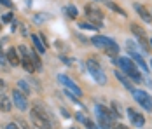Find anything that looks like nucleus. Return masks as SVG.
I'll return each instance as SVG.
<instances>
[{"label":"nucleus","mask_w":152,"mask_h":129,"mask_svg":"<svg viewBox=\"0 0 152 129\" xmlns=\"http://www.w3.org/2000/svg\"><path fill=\"white\" fill-rule=\"evenodd\" d=\"M30 117H31V122L39 129H53V119L42 106L33 105L30 110Z\"/></svg>","instance_id":"f257e3e1"},{"label":"nucleus","mask_w":152,"mask_h":129,"mask_svg":"<svg viewBox=\"0 0 152 129\" xmlns=\"http://www.w3.org/2000/svg\"><path fill=\"white\" fill-rule=\"evenodd\" d=\"M117 65L121 66V70H124V73L133 80V82H142L143 80V77H142V73L138 72V68H137V65H135V61L131 59V58H128V56H119L117 58Z\"/></svg>","instance_id":"f03ea898"},{"label":"nucleus","mask_w":152,"mask_h":129,"mask_svg":"<svg viewBox=\"0 0 152 129\" xmlns=\"http://www.w3.org/2000/svg\"><path fill=\"white\" fill-rule=\"evenodd\" d=\"M86 68H88V73H89L93 79L96 80V84H98V86H105V84H107V75H105V72L102 70V65H100L98 61H94L93 58H91V59H88Z\"/></svg>","instance_id":"7ed1b4c3"},{"label":"nucleus","mask_w":152,"mask_h":129,"mask_svg":"<svg viewBox=\"0 0 152 129\" xmlns=\"http://www.w3.org/2000/svg\"><path fill=\"white\" fill-rule=\"evenodd\" d=\"M94 114L98 117V124H114V119H117L112 112V108H107L103 105H96Z\"/></svg>","instance_id":"20e7f679"},{"label":"nucleus","mask_w":152,"mask_h":129,"mask_svg":"<svg viewBox=\"0 0 152 129\" xmlns=\"http://www.w3.org/2000/svg\"><path fill=\"white\" fill-rule=\"evenodd\" d=\"M133 98L137 101L140 106H143L147 112H152V98L149 93H145V91H142V89H135L133 91Z\"/></svg>","instance_id":"39448f33"},{"label":"nucleus","mask_w":152,"mask_h":129,"mask_svg":"<svg viewBox=\"0 0 152 129\" xmlns=\"http://www.w3.org/2000/svg\"><path fill=\"white\" fill-rule=\"evenodd\" d=\"M18 52L21 54V65H23V68L26 70L28 73H35V66H33V63H31V58H30V49L26 47V45H19L18 47Z\"/></svg>","instance_id":"423d86ee"},{"label":"nucleus","mask_w":152,"mask_h":129,"mask_svg":"<svg viewBox=\"0 0 152 129\" xmlns=\"http://www.w3.org/2000/svg\"><path fill=\"white\" fill-rule=\"evenodd\" d=\"M58 82H60V84H63V87H65L66 91L74 93L77 98H80V96H82V91H80V87L77 86L75 82H74V80L68 77V75H63V73H61V75H58Z\"/></svg>","instance_id":"0eeeda50"},{"label":"nucleus","mask_w":152,"mask_h":129,"mask_svg":"<svg viewBox=\"0 0 152 129\" xmlns=\"http://www.w3.org/2000/svg\"><path fill=\"white\" fill-rule=\"evenodd\" d=\"M131 31H133V35L137 37L138 44L142 45V49L145 51V52H149V39H147V35H145V31H143V28L142 26H138V25H135V23H131Z\"/></svg>","instance_id":"6e6552de"},{"label":"nucleus","mask_w":152,"mask_h":129,"mask_svg":"<svg viewBox=\"0 0 152 129\" xmlns=\"http://www.w3.org/2000/svg\"><path fill=\"white\" fill-rule=\"evenodd\" d=\"M86 17L89 19V23L96 25L98 28H102V19H103V12L100 9H96L94 5H88L86 7Z\"/></svg>","instance_id":"1a4fd4ad"},{"label":"nucleus","mask_w":152,"mask_h":129,"mask_svg":"<svg viewBox=\"0 0 152 129\" xmlns=\"http://www.w3.org/2000/svg\"><path fill=\"white\" fill-rule=\"evenodd\" d=\"M12 103H14L16 106L21 110V112H25V110L28 108V100H26V94H23L19 89L12 91Z\"/></svg>","instance_id":"9d476101"},{"label":"nucleus","mask_w":152,"mask_h":129,"mask_svg":"<svg viewBox=\"0 0 152 129\" xmlns=\"http://www.w3.org/2000/svg\"><path fill=\"white\" fill-rule=\"evenodd\" d=\"M93 45H96L98 49H102V51H105L107 47H110L112 44H114V40L112 39H108V37H103V35H94L91 39Z\"/></svg>","instance_id":"9b49d317"},{"label":"nucleus","mask_w":152,"mask_h":129,"mask_svg":"<svg viewBox=\"0 0 152 129\" xmlns=\"http://www.w3.org/2000/svg\"><path fill=\"white\" fill-rule=\"evenodd\" d=\"M128 115H129L133 126H137V128H143V126H145V119H143V115L138 114L135 108H128Z\"/></svg>","instance_id":"f8f14e48"},{"label":"nucleus","mask_w":152,"mask_h":129,"mask_svg":"<svg viewBox=\"0 0 152 129\" xmlns=\"http://www.w3.org/2000/svg\"><path fill=\"white\" fill-rule=\"evenodd\" d=\"M133 7H135V11L138 12V16H140L145 23H152V14L147 11V9H145V7H143V5H142V4L135 2V4H133Z\"/></svg>","instance_id":"ddd939ff"},{"label":"nucleus","mask_w":152,"mask_h":129,"mask_svg":"<svg viewBox=\"0 0 152 129\" xmlns=\"http://www.w3.org/2000/svg\"><path fill=\"white\" fill-rule=\"evenodd\" d=\"M5 56H7L9 65H12V66H18L21 63V56H18V49H14V47H9L7 52H5Z\"/></svg>","instance_id":"4468645a"},{"label":"nucleus","mask_w":152,"mask_h":129,"mask_svg":"<svg viewBox=\"0 0 152 129\" xmlns=\"http://www.w3.org/2000/svg\"><path fill=\"white\" fill-rule=\"evenodd\" d=\"M115 77L119 79V82H121V84L126 87V89H129L131 93L135 91V87H133V84H131V79H129L126 73H122V70H115Z\"/></svg>","instance_id":"2eb2a0df"},{"label":"nucleus","mask_w":152,"mask_h":129,"mask_svg":"<svg viewBox=\"0 0 152 129\" xmlns=\"http://www.w3.org/2000/svg\"><path fill=\"white\" fill-rule=\"evenodd\" d=\"M129 56H131V59L135 61V65L140 66V70H142V72H149V68H147V65H145L143 58L140 56L138 52H135V51H131V49H129Z\"/></svg>","instance_id":"dca6fc26"},{"label":"nucleus","mask_w":152,"mask_h":129,"mask_svg":"<svg viewBox=\"0 0 152 129\" xmlns=\"http://www.w3.org/2000/svg\"><path fill=\"white\" fill-rule=\"evenodd\" d=\"M11 108H12V101H11V98L5 96V94H0V112L9 114Z\"/></svg>","instance_id":"f3484780"},{"label":"nucleus","mask_w":152,"mask_h":129,"mask_svg":"<svg viewBox=\"0 0 152 129\" xmlns=\"http://www.w3.org/2000/svg\"><path fill=\"white\" fill-rule=\"evenodd\" d=\"M31 42H33V45H35V49H37V52H40V54H44L47 51L46 44L42 42V37L40 35H31Z\"/></svg>","instance_id":"a211bd4d"},{"label":"nucleus","mask_w":152,"mask_h":129,"mask_svg":"<svg viewBox=\"0 0 152 129\" xmlns=\"http://www.w3.org/2000/svg\"><path fill=\"white\" fill-rule=\"evenodd\" d=\"M30 58H31V63H33L35 70H37V72H40V70H42V61H40V56H39V52H35V51H30Z\"/></svg>","instance_id":"6ab92c4d"},{"label":"nucleus","mask_w":152,"mask_h":129,"mask_svg":"<svg viewBox=\"0 0 152 129\" xmlns=\"http://www.w3.org/2000/svg\"><path fill=\"white\" fill-rule=\"evenodd\" d=\"M18 89H19L23 94H26V96L30 94V84H28L26 80H19V82H18Z\"/></svg>","instance_id":"aec40b11"},{"label":"nucleus","mask_w":152,"mask_h":129,"mask_svg":"<svg viewBox=\"0 0 152 129\" xmlns=\"http://www.w3.org/2000/svg\"><path fill=\"white\" fill-rule=\"evenodd\" d=\"M105 4H107V7H108V9H112V11H115L117 14H121V16H126V12L122 11L121 7H117L115 4H112V2H107V0H105Z\"/></svg>","instance_id":"412c9836"},{"label":"nucleus","mask_w":152,"mask_h":129,"mask_svg":"<svg viewBox=\"0 0 152 129\" xmlns=\"http://www.w3.org/2000/svg\"><path fill=\"white\" fill-rule=\"evenodd\" d=\"M79 28H82V30H100L96 25H93V23H86V21H80V23H79Z\"/></svg>","instance_id":"4be33fe9"},{"label":"nucleus","mask_w":152,"mask_h":129,"mask_svg":"<svg viewBox=\"0 0 152 129\" xmlns=\"http://www.w3.org/2000/svg\"><path fill=\"white\" fill-rule=\"evenodd\" d=\"M7 63H9V61H7V56H5V52L2 51V47H0V66H2V68H5V66H7Z\"/></svg>","instance_id":"5701e85b"},{"label":"nucleus","mask_w":152,"mask_h":129,"mask_svg":"<svg viewBox=\"0 0 152 129\" xmlns=\"http://www.w3.org/2000/svg\"><path fill=\"white\" fill-rule=\"evenodd\" d=\"M14 21V14L12 12H7V14L2 16V23H12Z\"/></svg>","instance_id":"b1692460"},{"label":"nucleus","mask_w":152,"mask_h":129,"mask_svg":"<svg viewBox=\"0 0 152 129\" xmlns=\"http://www.w3.org/2000/svg\"><path fill=\"white\" fill-rule=\"evenodd\" d=\"M66 12H68L70 17H77V9L74 5H68V7H66Z\"/></svg>","instance_id":"393cba45"},{"label":"nucleus","mask_w":152,"mask_h":129,"mask_svg":"<svg viewBox=\"0 0 152 129\" xmlns=\"http://www.w3.org/2000/svg\"><path fill=\"white\" fill-rule=\"evenodd\" d=\"M75 117H77V120H79V122H84V124L88 122V119H86V115H84V114H77Z\"/></svg>","instance_id":"a878e982"},{"label":"nucleus","mask_w":152,"mask_h":129,"mask_svg":"<svg viewBox=\"0 0 152 129\" xmlns=\"http://www.w3.org/2000/svg\"><path fill=\"white\" fill-rule=\"evenodd\" d=\"M112 129H128L124 124H121V122H114L112 124Z\"/></svg>","instance_id":"bb28decb"},{"label":"nucleus","mask_w":152,"mask_h":129,"mask_svg":"<svg viewBox=\"0 0 152 129\" xmlns=\"http://www.w3.org/2000/svg\"><path fill=\"white\" fill-rule=\"evenodd\" d=\"M4 129H19V128L16 126L14 122H9V124H5V126H4Z\"/></svg>","instance_id":"cd10ccee"},{"label":"nucleus","mask_w":152,"mask_h":129,"mask_svg":"<svg viewBox=\"0 0 152 129\" xmlns=\"http://www.w3.org/2000/svg\"><path fill=\"white\" fill-rule=\"evenodd\" d=\"M0 4L5 5V7H12V2H11V0H0Z\"/></svg>","instance_id":"c85d7f7f"},{"label":"nucleus","mask_w":152,"mask_h":129,"mask_svg":"<svg viewBox=\"0 0 152 129\" xmlns=\"http://www.w3.org/2000/svg\"><path fill=\"white\" fill-rule=\"evenodd\" d=\"M4 89H5V82H4V80H2V79H0V93H2V91H4Z\"/></svg>","instance_id":"c756f323"},{"label":"nucleus","mask_w":152,"mask_h":129,"mask_svg":"<svg viewBox=\"0 0 152 129\" xmlns=\"http://www.w3.org/2000/svg\"><path fill=\"white\" fill-rule=\"evenodd\" d=\"M149 44H151V47H152V39H151V40H149Z\"/></svg>","instance_id":"7c9ffc66"},{"label":"nucleus","mask_w":152,"mask_h":129,"mask_svg":"<svg viewBox=\"0 0 152 129\" xmlns=\"http://www.w3.org/2000/svg\"><path fill=\"white\" fill-rule=\"evenodd\" d=\"M96 2H105V0H96Z\"/></svg>","instance_id":"2f4dec72"},{"label":"nucleus","mask_w":152,"mask_h":129,"mask_svg":"<svg viewBox=\"0 0 152 129\" xmlns=\"http://www.w3.org/2000/svg\"><path fill=\"white\" fill-rule=\"evenodd\" d=\"M0 31H2V23H0Z\"/></svg>","instance_id":"473e14b6"},{"label":"nucleus","mask_w":152,"mask_h":129,"mask_svg":"<svg viewBox=\"0 0 152 129\" xmlns=\"http://www.w3.org/2000/svg\"><path fill=\"white\" fill-rule=\"evenodd\" d=\"M72 129H79V128H72Z\"/></svg>","instance_id":"72a5a7b5"},{"label":"nucleus","mask_w":152,"mask_h":129,"mask_svg":"<svg viewBox=\"0 0 152 129\" xmlns=\"http://www.w3.org/2000/svg\"><path fill=\"white\" fill-rule=\"evenodd\" d=\"M151 65H152V63H151Z\"/></svg>","instance_id":"f704fd0d"}]
</instances>
